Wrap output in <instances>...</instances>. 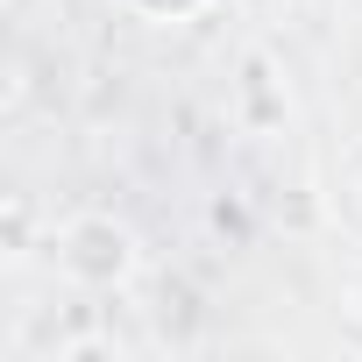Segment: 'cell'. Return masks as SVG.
Instances as JSON below:
<instances>
[{"label":"cell","instance_id":"6da1fadb","mask_svg":"<svg viewBox=\"0 0 362 362\" xmlns=\"http://www.w3.org/2000/svg\"><path fill=\"white\" fill-rule=\"evenodd\" d=\"M135 263H142V242H135V228L114 221V214H71V221L57 228V270H64L71 284H86V291L128 284Z\"/></svg>","mask_w":362,"mask_h":362},{"label":"cell","instance_id":"7a4b0ae2","mask_svg":"<svg viewBox=\"0 0 362 362\" xmlns=\"http://www.w3.org/2000/svg\"><path fill=\"white\" fill-rule=\"evenodd\" d=\"M348 313H355V320H362V263H355V270H348Z\"/></svg>","mask_w":362,"mask_h":362}]
</instances>
